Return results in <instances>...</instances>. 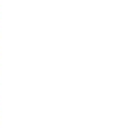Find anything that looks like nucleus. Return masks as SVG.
<instances>
[]
</instances>
